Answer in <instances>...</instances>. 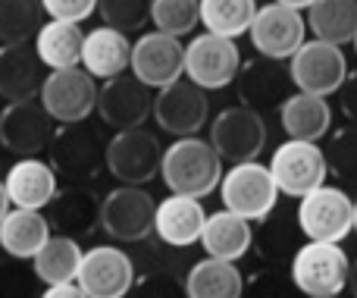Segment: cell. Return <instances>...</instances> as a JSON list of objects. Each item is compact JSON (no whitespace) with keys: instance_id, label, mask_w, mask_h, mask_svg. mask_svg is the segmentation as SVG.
<instances>
[{"instance_id":"cell-1","label":"cell","mask_w":357,"mask_h":298,"mask_svg":"<svg viewBox=\"0 0 357 298\" xmlns=\"http://www.w3.org/2000/svg\"><path fill=\"white\" fill-rule=\"evenodd\" d=\"M160 176L173 195H188V198H207L220 188L222 179V157L210 144V138L185 135L176 138L169 148H163V167Z\"/></svg>"},{"instance_id":"cell-2","label":"cell","mask_w":357,"mask_h":298,"mask_svg":"<svg viewBox=\"0 0 357 298\" xmlns=\"http://www.w3.org/2000/svg\"><path fill=\"white\" fill-rule=\"evenodd\" d=\"M351 258L339 242H304L291 255L289 276L304 298L342 295L348 289Z\"/></svg>"},{"instance_id":"cell-3","label":"cell","mask_w":357,"mask_h":298,"mask_svg":"<svg viewBox=\"0 0 357 298\" xmlns=\"http://www.w3.org/2000/svg\"><path fill=\"white\" fill-rule=\"evenodd\" d=\"M47 154L56 176L75 182V186L94 179L100 170H107V142L88 123H63L54 132Z\"/></svg>"},{"instance_id":"cell-4","label":"cell","mask_w":357,"mask_h":298,"mask_svg":"<svg viewBox=\"0 0 357 298\" xmlns=\"http://www.w3.org/2000/svg\"><path fill=\"white\" fill-rule=\"evenodd\" d=\"M220 198L222 207L238 217L251 220V223H260L266 220L279 204V186L273 179L270 167L257 161L248 163H232L229 173H222L220 179Z\"/></svg>"},{"instance_id":"cell-5","label":"cell","mask_w":357,"mask_h":298,"mask_svg":"<svg viewBox=\"0 0 357 298\" xmlns=\"http://www.w3.org/2000/svg\"><path fill=\"white\" fill-rule=\"evenodd\" d=\"M298 230L310 242H342L354 232V198L339 186H326L298 198Z\"/></svg>"},{"instance_id":"cell-6","label":"cell","mask_w":357,"mask_h":298,"mask_svg":"<svg viewBox=\"0 0 357 298\" xmlns=\"http://www.w3.org/2000/svg\"><path fill=\"white\" fill-rule=\"evenodd\" d=\"M163 144L151 129H123L107 142V173L119 186H148L160 176Z\"/></svg>"},{"instance_id":"cell-7","label":"cell","mask_w":357,"mask_h":298,"mask_svg":"<svg viewBox=\"0 0 357 298\" xmlns=\"http://www.w3.org/2000/svg\"><path fill=\"white\" fill-rule=\"evenodd\" d=\"M210 144L216 148V154L222 157V163H248L257 161L260 151L266 148V123L264 113L251 110L245 104L226 107L216 113V119L210 123Z\"/></svg>"},{"instance_id":"cell-8","label":"cell","mask_w":357,"mask_h":298,"mask_svg":"<svg viewBox=\"0 0 357 298\" xmlns=\"http://www.w3.org/2000/svg\"><path fill=\"white\" fill-rule=\"evenodd\" d=\"M157 201L142 186H116L104 195L100 204V230L113 242L138 245L154 232Z\"/></svg>"},{"instance_id":"cell-9","label":"cell","mask_w":357,"mask_h":298,"mask_svg":"<svg viewBox=\"0 0 357 298\" xmlns=\"http://www.w3.org/2000/svg\"><path fill=\"white\" fill-rule=\"evenodd\" d=\"M270 173L279 186V195L285 198H304L307 192L320 188L326 182V151L317 142H301L289 138L279 144L270 157Z\"/></svg>"},{"instance_id":"cell-10","label":"cell","mask_w":357,"mask_h":298,"mask_svg":"<svg viewBox=\"0 0 357 298\" xmlns=\"http://www.w3.org/2000/svg\"><path fill=\"white\" fill-rule=\"evenodd\" d=\"M238 69L241 50L235 44V38L204 31V35H195L185 44V79L201 85L204 91L226 88L229 82H235Z\"/></svg>"},{"instance_id":"cell-11","label":"cell","mask_w":357,"mask_h":298,"mask_svg":"<svg viewBox=\"0 0 357 298\" xmlns=\"http://www.w3.org/2000/svg\"><path fill=\"white\" fill-rule=\"evenodd\" d=\"M56 132V119L44 110L41 100H10L0 110V144L19 157L47 154Z\"/></svg>"},{"instance_id":"cell-12","label":"cell","mask_w":357,"mask_h":298,"mask_svg":"<svg viewBox=\"0 0 357 298\" xmlns=\"http://www.w3.org/2000/svg\"><path fill=\"white\" fill-rule=\"evenodd\" d=\"M38 100L56 123H85L98 104V82L88 69L69 66V69H50L41 85Z\"/></svg>"},{"instance_id":"cell-13","label":"cell","mask_w":357,"mask_h":298,"mask_svg":"<svg viewBox=\"0 0 357 298\" xmlns=\"http://www.w3.org/2000/svg\"><path fill=\"white\" fill-rule=\"evenodd\" d=\"M289 73L298 91L329 98L342 88V82L351 69H348V57L342 54L339 44L314 38V41H304L295 50V57L289 60Z\"/></svg>"},{"instance_id":"cell-14","label":"cell","mask_w":357,"mask_h":298,"mask_svg":"<svg viewBox=\"0 0 357 298\" xmlns=\"http://www.w3.org/2000/svg\"><path fill=\"white\" fill-rule=\"evenodd\" d=\"M154 119L167 135L185 138L197 135L210 119V98L201 85H195L191 79H176L169 85L157 88L154 98Z\"/></svg>"},{"instance_id":"cell-15","label":"cell","mask_w":357,"mask_h":298,"mask_svg":"<svg viewBox=\"0 0 357 298\" xmlns=\"http://www.w3.org/2000/svg\"><path fill=\"white\" fill-rule=\"evenodd\" d=\"M251 44L260 57H270V60H291L295 50L307 41V19L301 16V10H291L285 3H264L257 6V16H254L251 29Z\"/></svg>"},{"instance_id":"cell-16","label":"cell","mask_w":357,"mask_h":298,"mask_svg":"<svg viewBox=\"0 0 357 298\" xmlns=\"http://www.w3.org/2000/svg\"><path fill=\"white\" fill-rule=\"evenodd\" d=\"M94 110L104 119V126L116 132L138 129L154 113V88H148L135 75H113V79H104V85L98 88Z\"/></svg>"},{"instance_id":"cell-17","label":"cell","mask_w":357,"mask_h":298,"mask_svg":"<svg viewBox=\"0 0 357 298\" xmlns=\"http://www.w3.org/2000/svg\"><path fill=\"white\" fill-rule=\"evenodd\" d=\"M75 283L88 298H126L135 283V261L116 245H94L82 255Z\"/></svg>"},{"instance_id":"cell-18","label":"cell","mask_w":357,"mask_h":298,"mask_svg":"<svg viewBox=\"0 0 357 298\" xmlns=\"http://www.w3.org/2000/svg\"><path fill=\"white\" fill-rule=\"evenodd\" d=\"M235 88H238V100L251 110H279L282 100L295 91L291 73L282 60H270V57H254L245 60L235 75Z\"/></svg>"},{"instance_id":"cell-19","label":"cell","mask_w":357,"mask_h":298,"mask_svg":"<svg viewBox=\"0 0 357 298\" xmlns=\"http://www.w3.org/2000/svg\"><path fill=\"white\" fill-rule=\"evenodd\" d=\"M132 75L148 88H163L185 75V44L167 31H144L132 44Z\"/></svg>"},{"instance_id":"cell-20","label":"cell","mask_w":357,"mask_h":298,"mask_svg":"<svg viewBox=\"0 0 357 298\" xmlns=\"http://www.w3.org/2000/svg\"><path fill=\"white\" fill-rule=\"evenodd\" d=\"M100 198L94 188L88 186H66V188H56L54 201L47 204V223L54 232L69 239H88L100 230Z\"/></svg>"},{"instance_id":"cell-21","label":"cell","mask_w":357,"mask_h":298,"mask_svg":"<svg viewBox=\"0 0 357 298\" xmlns=\"http://www.w3.org/2000/svg\"><path fill=\"white\" fill-rule=\"evenodd\" d=\"M44 63L35 50V41L0 44V98L10 100H31L41 94L44 85Z\"/></svg>"},{"instance_id":"cell-22","label":"cell","mask_w":357,"mask_h":298,"mask_svg":"<svg viewBox=\"0 0 357 298\" xmlns=\"http://www.w3.org/2000/svg\"><path fill=\"white\" fill-rule=\"evenodd\" d=\"M204 223H207V214H204L201 198L169 192V198L157 201L154 236L163 245H169V248H191V245H197Z\"/></svg>"},{"instance_id":"cell-23","label":"cell","mask_w":357,"mask_h":298,"mask_svg":"<svg viewBox=\"0 0 357 298\" xmlns=\"http://www.w3.org/2000/svg\"><path fill=\"white\" fill-rule=\"evenodd\" d=\"M56 170L50 161L41 157H19L10 170H6V195H10L13 207H25V211H47V204L56 195Z\"/></svg>"},{"instance_id":"cell-24","label":"cell","mask_w":357,"mask_h":298,"mask_svg":"<svg viewBox=\"0 0 357 298\" xmlns=\"http://www.w3.org/2000/svg\"><path fill=\"white\" fill-rule=\"evenodd\" d=\"M279 123L289 138H301V142H320L333 129V107L320 94L307 91H291L279 107Z\"/></svg>"},{"instance_id":"cell-25","label":"cell","mask_w":357,"mask_h":298,"mask_svg":"<svg viewBox=\"0 0 357 298\" xmlns=\"http://www.w3.org/2000/svg\"><path fill=\"white\" fill-rule=\"evenodd\" d=\"M132 63V41L126 31L100 25V29L85 31V44H82V69L94 75V79H113L123 75Z\"/></svg>"},{"instance_id":"cell-26","label":"cell","mask_w":357,"mask_h":298,"mask_svg":"<svg viewBox=\"0 0 357 298\" xmlns=\"http://www.w3.org/2000/svg\"><path fill=\"white\" fill-rule=\"evenodd\" d=\"M201 245L207 258H220V261H235L238 264L248 251L254 248V223L232 211H216L207 214V223L201 232Z\"/></svg>"},{"instance_id":"cell-27","label":"cell","mask_w":357,"mask_h":298,"mask_svg":"<svg viewBox=\"0 0 357 298\" xmlns=\"http://www.w3.org/2000/svg\"><path fill=\"white\" fill-rule=\"evenodd\" d=\"M47 214L41 211H25V207H10L3 220H0V248L6 258L16 261H31L44 242L50 239Z\"/></svg>"},{"instance_id":"cell-28","label":"cell","mask_w":357,"mask_h":298,"mask_svg":"<svg viewBox=\"0 0 357 298\" xmlns=\"http://www.w3.org/2000/svg\"><path fill=\"white\" fill-rule=\"evenodd\" d=\"M185 292L188 298H241L245 276L235 261L204 258V261L191 264L185 274Z\"/></svg>"},{"instance_id":"cell-29","label":"cell","mask_w":357,"mask_h":298,"mask_svg":"<svg viewBox=\"0 0 357 298\" xmlns=\"http://www.w3.org/2000/svg\"><path fill=\"white\" fill-rule=\"evenodd\" d=\"M82 44H85V31L79 22H63V19H50L41 25L35 35V50L47 69H69L82 66Z\"/></svg>"},{"instance_id":"cell-30","label":"cell","mask_w":357,"mask_h":298,"mask_svg":"<svg viewBox=\"0 0 357 298\" xmlns=\"http://www.w3.org/2000/svg\"><path fill=\"white\" fill-rule=\"evenodd\" d=\"M82 245L79 239L60 236V232H50V239L38 248V255L31 258V270H35L38 283L44 286H54V283H69L79 276V264H82Z\"/></svg>"},{"instance_id":"cell-31","label":"cell","mask_w":357,"mask_h":298,"mask_svg":"<svg viewBox=\"0 0 357 298\" xmlns=\"http://www.w3.org/2000/svg\"><path fill=\"white\" fill-rule=\"evenodd\" d=\"M307 31L329 44H351L357 35V0H314L307 6Z\"/></svg>"},{"instance_id":"cell-32","label":"cell","mask_w":357,"mask_h":298,"mask_svg":"<svg viewBox=\"0 0 357 298\" xmlns=\"http://www.w3.org/2000/svg\"><path fill=\"white\" fill-rule=\"evenodd\" d=\"M260 0H201V22L213 35L238 38L251 29Z\"/></svg>"},{"instance_id":"cell-33","label":"cell","mask_w":357,"mask_h":298,"mask_svg":"<svg viewBox=\"0 0 357 298\" xmlns=\"http://www.w3.org/2000/svg\"><path fill=\"white\" fill-rule=\"evenodd\" d=\"M44 25L41 0H0V44L35 41Z\"/></svg>"},{"instance_id":"cell-34","label":"cell","mask_w":357,"mask_h":298,"mask_svg":"<svg viewBox=\"0 0 357 298\" xmlns=\"http://www.w3.org/2000/svg\"><path fill=\"white\" fill-rule=\"evenodd\" d=\"M151 22L157 31L185 38L201 22V0H154L151 3Z\"/></svg>"},{"instance_id":"cell-35","label":"cell","mask_w":357,"mask_h":298,"mask_svg":"<svg viewBox=\"0 0 357 298\" xmlns=\"http://www.w3.org/2000/svg\"><path fill=\"white\" fill-rule=\"evenodd\" d=\"M326 167L345 186H357V123L333 132L326 148Z\"/></svg>"},{"instance_id":"cell-36","label":"cell","mask_w":357,"mask_h":298,"mask_svg":"<svg viewBox=\"0 0 357 298\" xmlns=\"http://www.w3.org/2000/svg\"><path fill=\"white\" fill-rule=\"evenodd\" d=\"M273 214L266 220H260V223H264L260 230H254V245L260 248V255H264L266 261H282L285 251H291V236L301 230H298V217L289 220V217H273ZM295 251H291V255H295Z\"/></svg>"},{"instance_id":"cell-37","label":"cell","mask_w":357,"mask_h":298,"mask_svg":"<svg viewBox=\"0 0 357 298\" xmlns=\"http://www.w3.org/2000/svg\"><path fill=\"white\" fill-rule=\"evenodd\" d=\"M151 3L154 0H98V13L104 25L129 35L151 22Z\"/></svg>"},{"instance_id":"cell-38","label":"cell","mask_w":357,"mask_h":298,"mask_svg":"<svg viewBox=\"0 0 357 298\" xmlns=\"http://www.w3.org/2000/svg\"><path fill=\"white\" fill-rule=\"evenodd\" d=\"M126 298H188V292L176 270H144L142 276H135Z\"/></svg>"},{"instance_id":"cell-39","label":"cell","mask_w":357,"mask_h":298,"mask_svg":"<svg viewBox=\"0 0 357 298\" xmlns=\"http://www.w3.org/2000/svg\"><path fill=\"white\" fill-rule=\"evenodd\" d=\"M298 286L282 267H264L245 280V292L241 298H298Z\"/></svg>"},{"instance_id":"cell-40","label":"cell","mask_w":357,"mask_h":298,"mask_svg":"<svg viewBox=\"0 0 357 298\" xmlns=\"http://www.w3.org/2000/svg\"><path fill=\"white\" fill-rule=\"evenodd\" d=\"M22 261L10 258V261H0V298H31L35 292V270H22Z\"/></svg>"},{"instance_id":"cell-41","label":"cell","mask_w":357,"mask_h":298,"mask_svg":"<svg viewBox=\"0 0 357 298\" xmlns=\"http://www.w3.org/2000/svg\"><path fill=\"white\" fill-rule=\"evenodd\" d=\"M41 6L50 19H63V22H85L98 13V0H41Z\"/></svg>"},{"instance_id":"cell-42","label":"cell","mask_w":357,"mask_h":298,"mask_svg":"<svg viewBox=\"0 0 357 298\" xmlns=\"http://www.w3.org/2000/svg\"><path fill=\"white\" fill-rule=\"evenodd\" d=\"M335 94H339L342 113L348 117V123H357V69L345 75V82H342V88Z\"/></svg>"},{"instance_id":"cell-43","label":"cell","mask_w":357,"mask_h":298,"mask_svg":"<svg viewBox=\"0 0 357 298\" xmlns=\"http://www.w3.org/2000/svg\"><path fill=\"white\" fill-rule=\"evenodd\" d=\"M38 298H88V295H85V289H82L79 283L69 280V283H54V286H44V292Z\"/></svg>"},{"instance_id":"cell-44","label":"cell","mask_w":357,"mask_h":298,"mask_svg":"<svg viewBox=\"0 0 357 298\" xmlns=\"http://www.w3.org/2000/svg\"><path fill=\"white\" fill-rule=\"evenodd\" d=\"M10 195H6V186H3V179H0V220L6 217V214H10Z\"/></svg>"},{"instance_id":"cell-45","label":"cell","mask_w":357,"mask_h":298,"mask_svg":"<svg viewBox=\"0 0 357 298\" xmlns=\"http://www.w3.org/2000/svg\"><path fill=\"white\" fill-rule=\"evenodd\" d=\"M276 3H285V6H291V10H307L314 0H276Z\"/></svg>"},{"instance_id":"cell-46","label":"cell","mask_w":357,"mask_h":298,"mask_svg":"<svg viewBox=\"0 0 357 298\" xmlns=\"http://www.w3.org/2000/svg\"><path fill=\"white\" fill-rule=\"evenodd\" d=\"M348 289H351V295L357 298V261L351 264V274H348Z\"/></svg>"},{"instance_id":"cell-47","label":"cell","mask_w":357,"mask_h":298,"mask_svg":"<svg viewBox=\"0 0 357 298\" xmlns=\"http://www.w3.org/2000/svg\"><path fill=\"white\" fill-rule=\"evenodd\" d=\"M354 232H357V201H354Z\"/></svg>"},{"instance_id":"cell-48","label":"cell","mask_w":357,"mask_h":298,"mask_svg":"<svg viewBox=\"0 0 357 298\" xmlns=\"http://www.w3.org/2000/svg\"><path fill=\"white\" fill-rule=\"evenodd\" d=\"M351 44H354V54H357V35H354V41H351Z\"/></svg>"},{"instance_id":"cell-49","label":"cell","mask_w":357,"mask_h":298,"mask_svg":"<svg viewBox=\"0 0 357 298\" xmlns=\"http://www.w3.org/2000/svg\"><path fill=\"white\" fill-rule=\"evenodd\" d=\"M326 298H339V295H326Z\"/></svg>"}]
</instances>
